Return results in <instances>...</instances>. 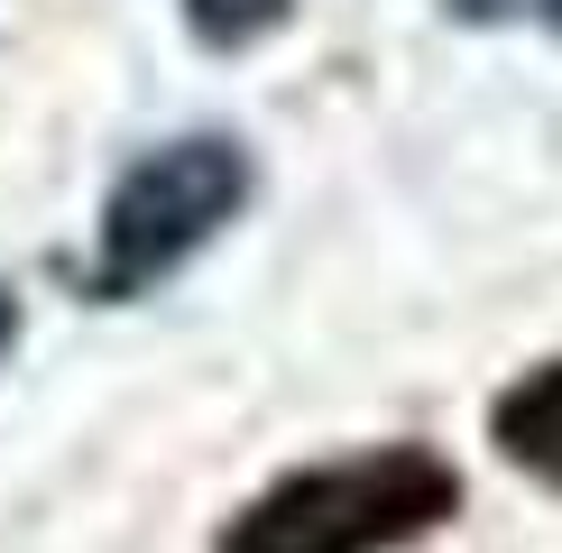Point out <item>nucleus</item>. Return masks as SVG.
<instances>
[{
    "instance_id": "39448f33",
    "label": "nucleus",
    "mask_w": 562,
    "mask_h": 553,
    "mask_svg": "<svg viewBox=\"0 0 562 553\" xmlns=\"http://www.w3.org/2000/svg\"><path fill=\"white\" fill-rule=\"evenodd\" d=\"M452 19H517V10H535V0H442Z\"/></svg>"
},
{
    "instance_id": "0eeeda50",
    "label": "nucleus",
    "mask_w": 562,
    "mask_h": 553,
    "mask_svg": "<svg viewBox=\"0 0 562 553\" xmlns=\"http://www.w3.org/2000/svg\"><path fill=\"white\" fill-rule=\"evenodd\" d=\"M535 10H544V29H562V0H535Z\"/></svg>"
},
{
    "instance_id": "423d86ee",
    "label": "nucleus",
    "mask_w": 562,
    "mask_h": 553,
    "mask_svg": "<svg viewBox=\"0 0 562 553\" xmlns=\"http://www.w3.org/2000/svg\"><path fill=\"white\" fill-rule=\"evenodd\" d=\"M10 341H19V305H10V286H0V360H10Z\"/></svg>"
},
{
    "instance_id": "f257e3e1",
    "label": "nucleus",
    "mask_w": 562,
    "mask_h": 553,
    "mask_svg": "<svg viewBox=\"0 0 562 553\" xmlns=\"http://www.w3.org/2000/svg\"><path fill=\"white\" fill-rule=\"evenodd\" d=\"M461 507V471L425 443L341 452L286 471L222 526V553H396Z\"/></svg>"
},
{
    "instance_id": "f03ea898",
    "label": "nucleus",
    "mask_w": 562,
    "mask_h": 553,
    "mask_svg": "<svg viewBox=\"0 0 562 553\" xmlns=\"http://www.w3.org/2000/svg\"><path fill=\"white\" fill-rule=\"evenodd\" d=\"M240 203H249V157L222 129L157 138L148 157H130L102 222H92V259H83L92 305H138L148 286H167Z\"/></svg>"
},
{
    "instance_id": "7ed1b4c3",
    "label": "nucleus",
    "mask_w": 562,
    "mask_h": 553,
    "mask_svg": "<svg viewBox=\"0 0 562 553\" xmlns=\"http://www.w3.org/2000/svg\"><path fill=\"white\" fill-rule=\"evenodd\" d=\"M488 433H498V452L517 461L526 479H544V489H562V360L526 369V379L507 387L498 406H488Z\"/></svg>"
},
{
    "instance_id": "20e7f679",
    "label": "nucleus",
    "mask_w": 562,
    "mask_h": 553,
    "mask_svg": "<svg viewBox=\"0 0 562 553\" xmlns=\"http://www.w3.org/2000/svg\"><path fill=\"white\" fill-rule=\"evenodd\" d=\"M184 19H194L203 46H249L286 19V0H184Z\"/></svg>"
}]
</instances>
